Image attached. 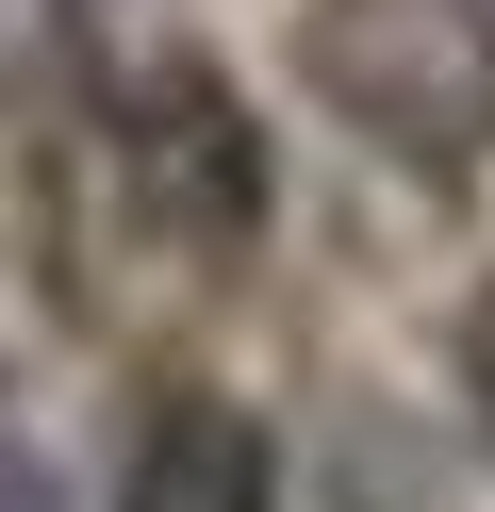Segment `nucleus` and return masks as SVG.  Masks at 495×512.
Returning a JSON list of instances; mask_svg holds the SVG:
<instances>
[{"label": "nucleus", "mask_w": 495, "mask_h": 512, "mask_svg": "<svg viewBox=\"0 0 495 512\" xmlns=\"http://www.w3.org/2000/svg\"><path fill=\"white\" fill-rule=\"evenodd\" d=\"M297 83L380 166H495V0H297Z\"/></svg>", "instance_id": "1"}, {"label": "nucleus", "mask_w": 495, "mask_h": 512, "mask_svg": "<svg viewBox=\"0 0 495 512\" xmlns=\"http://www.w3.org/2000/svg\"><path fill=\"white\" fill-rule=\"evenodd\" d=\"M66 17H83V34H132V17H149V0H66Z\"/></svg>", "instance_id": "5"}, {"label": "nucleus", "mask_w": 495, "mask_h": 512, "mask_svg": "<svg viewBox=\"0 0 495 512\" xmlns=\"http://www.w3.org/2000/svg\"><path fill=\"white\" fill-rule=\"evenodd\" d=\"M99 133H116V182H132V215H149L165 248H248L264 232V133H248V100H231L215 67L116 50Z\"/></svg>", "instance_id": "2"}, {"label": "nucleus", "mask_w": 495, "mask_h": 512, "mask_svg": "<svg viewBox=\"0 0 495 512\" xmlns=\"http://www.w3.org/2000/svg\"><path fill=\"white\" fill-rule=\"evenodd\" d=\"M446 364H462V413H479V446H495V281L462 298V347H446Z\"/></svg>", "instance_id": "4"}, {"label": "nucleus", "mask_w": 495, "mask_h": 512, "mask_svg": "<svg viewBox=\"0 0 495 512\" xmlns=\"http://www.w3.org/2000/svg\"><path fill=\"white\" fill-rule=\"evenodd\" d=\"M116 512H281V446L231 397H165L116 463Z\"/></svg>", "instance_id": "3"}]
</instances>
